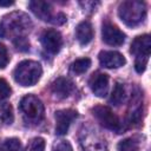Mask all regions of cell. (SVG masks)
Wrapping results in <instances>:
<instances>
[{
    "label": "cell",
    "mask_w": 151,
    "mask_h": 151,
    "mask_svg": "<svg viewBox=\"0 0 151 151\" xmlns=\"http://www.w3.org/2000/svg\"><path fill=\"white\" fill-rule=\"evenodd\" d=\"M29 8L31 11L41 20L44 21H48L52 22L55 19V15L52 14V6L50 2L46 1H40V0H35V1H31L29 2Z\"/></svg>",
    "instance_id": "obj_13"
},
{
    "label": "cell",
    "mask_w": 151,
    "mask_h": 151,
    "mask_svg": "<svg viewBox=\"0 0 151 151\" xmlns=\"http://www.w3.org/2000/svg\"><path fill=\"white\" fill-rule=\"evenodd\" d=\"M98 59L100 65L106 68H118L126 63L124 55L116 51H101L98 55Z\"/></svg>",
    "instance_id": "obj_11"
},
{
    "label": "cell",
    "mask_w": 151,
    "mask_h": 151,
    "mask_svg": "<svg viewBox=\"0 0 151 151\" xmlns=\"http://www.w3.org/2000/svg\"><path fill=\"white\" fill-rule=\"evenodd\" d=\"M80 144L84 151H107L105 138L92 127H83L80 131Z\"/></svg>",
    "instance_id": "obj_6"
},
{
    "label": "cell",
    "mask_w": 151,
    "mask_h": 151,
    "mask_svg": "<svg viewBox=\"0 0 151 151\" xmlns=\"http://www.w3.org/2000/svg\"><path fill=\"white\" fill-rule=\"evenodd\" d=\"M20 111L22 112V116L26 122L32 124H38L42 120L45 116V109L41 100L33 96L27 94L20 100Z\"/></svg>",
    "instance_id": "obj_5"
},
{
    "label": "cell",
    "mask_w": 151,
    "mask_h": 151,
    "mask_svg": "<svg viewBox=\"0 0 151 151\" xmlns=\"http://www.w3.org/2000/svg\"><path fill=\"white\" fill-rule=\"evenodd\" d=\"M119 18L127 26H137L144 21L146 17V6L143 1L129 0L120 4L118 9Z\"/></svg>",
    "instance_id": "obj_3"
},
{
    "label": "cell",
    "mask_w": 151,
    "mask_h": 151,
    "mask_svg": "<svg viewBox=\"0 0 151 151\" xmlns=\"http://www.w3.org/2000/svg\"><path fill=\"white\" fill-rule=\"evenodd\" d=\"M40 41L45 51L51 54H55L60 51L63 46V38L61 34L55 29H46L42 32L40 37Z\"/></svg>",
    "instance_id": "obj_8"
},
{
    "label": "cell",
    "mask_w": 151,
    "mask_h": 151,
    "mask_svg": "<svg viewBox=\"0 0 151 151\" xmlns=\"http://www.w3.org/2000/svg\"><path fill=\"white\" fill-rule=\"evenodd\" d=\"M55 133L59 136H64L67 133L71 123L77 118L78 113L74 110H59L55 112Z\"/></svg>",
    "instance_id": "obj_10"
},
{
    "label": "cell",
    "mask_w": 151,
    "mask_h": 151,
    "mask_svg": "<svg viewBox=\"0 0 151 151\" xmlns=\"http://www.w3.org/2000/svg\"><path fill=\"white\" fill-rule=\"evenodd\" d=\"M88 85L90 88L92 90V92L97 96V97H105L107 94V90H109V76L105 73H93L92 77L88 80Z\"/></svg>",
    "instance_id": "obj_12"
},
{
    "label": "cell",
    "mask_w": 151,
    "mask_h": 151,
    "mask_svg": "<svg viewBox=\"0 0 151 151\" xmlns=\"http://www.w3.org/2000/svg\"><path fill=\"white\" fill-rule=\"evenodd\" d=\"M13 44L17 47V50L20 51V52H26L29 48V42H28V40H27L26 37H20V38L14 39L13 40Z\"/></svg>",
    "instance_id": "obj_22"
},
{
    "label": "cell",
    "mask_w": 151,
    "mask_h": 151,
    "mask_svg": "<svg viewBox=\"0 0 151 151\" xmlns=\"http://www.w3.org/2000/svg\"><path fill=\"white\" fill-rule=\"evenodd\" d=\"M42 74L41 65L38 61L24 60L17 65L13 77L14 80L21 86H32L38 83Z\"/></svg>",
    "instance_id": "obj_2"
},
{
    "label": "cell",
    "mask_w": 151,
    "mask_h": 151,
    "mask_svg": "<svg viewBox=\"0 0 151 151\" xmlns=\"http://www.w3.org/2000/svg\"><path fill=\"white\" fill-rule=\"evenodd\" d=\"M32 28L31 18L24 12H13L5 15L0 22V37L6 39H17L25 37Z\"/></svg>",
    "instance_id": "obj_1"
},
{
    "label": "cell",
    "mask_w": 151,
    "mask_h": 151,
    "mask_svg": "<svg viewBox=\"0 0 151 151\" xmlns=\"http://www.w3.org/2000/svg\"><path fill=\"white\" fill-rule=\"evenodd\" d=\"M150 48H151V38L149 34H143L137 37L131 44L130 52L136 55L134 68L138 73L144 72L146 68L150 57Z\"/></svg>",
    "instance_id": "obj_4"
},
{
    "label": "cell",
    "mask_w": 151,
    "mask_h": 151,
    "mask_svg": "<svg viewBox=\"0 0 151 151\" xmlns=\"http://www.w3.org/2000/svg\"><path fill=\"white\" fill-rule=\"evenodd\" d=\"M1 119L6 124H12L13 123V109L9 104H4L1 106Z\"/></svg>",
    "instance_id": "obj_21"
},
{
    "label": "cell",
    "mask_w": 151,
    "mask_h": 151,
    "mask_svg": "<svg viewBox=\"0 0 151 151\" xmlns=\"http://www.w3.org/2000/svg\"><path fill=\"white\" fill-rule=\"evenodd\" d=\"M12 5H14L13 1H0V6H4V7H8Z\"/></svg>",
    "instance_id": "obj_27"
},
{
    "label": "cell",
    "mask_w": 151,
    "mask_h": 151,
    "mask_svg": "<svg viewBox=\"0 0 151 151\" xmlns=\"http://www.w3.org/2000/svg\"><path fill=\"white\" fill-rule=\"evenodd\" d=\"M118 151H139V142L134 138H126L119 142Z\"/></svg>",
    "instance_id": "obj_19"
},
{
    "label": "cell",
    "mask_w": 151,
    "mask_h": 151,
    "mask_svg": "<svg viewBox=\"0 0 151 151\" xmlns=\"http://www.w3.org/2000/svg\"><path fill=\"white\" fill-rule=\"evenodd\" d=\"M25 151H45V139L41 137H35L31 139Z\"/></svg>",
    "instance_id": "obj_20"
},
{
    "label": "cell",
    "mask_w": 151,
    "mask_h": 151,
    "mask_svg": "<svg viewBox=\"0 0 151 151\" xmlns=\"http://www.w3.org/2000/svg\"><path fill=\"white\" fill-rule=\"evenodd\" d=\"M11 92H12V88L8 85V83L5 79L0 78V101L8 98L11 96Z\"/></svg>",
    "instance_id": "obj_23"
},
{
    "label": "cell",
    "mask_w": 151,
    "mask_h": 151,
    "mask_svg": "<svg viewBox=\"0 0 151 151\" xmlns=\"http://www.w3.org/2000/svg\"><path fill=\"white\" fill-rule=\"evenodd\" d=\"M91 66V59L90 58H80L72 63L71 71L74 74H83L85 73Z\"/></svg>",
    "instance_id": "obj_17"
},
{
    "label": "cell",
    "mask_w": 151,
    "mask_h": 151,
    "mask_svg": "<svg viewBox=\"0 0 151 151\" xmlns=\"http://www.w3.org/2000/svg\"><path fill=\"white\" fill-rule=\"evenodd\" d=\"M125 98V88H124V85L120 84V83H117L113 87V91L111 93V97H110V103L118 106L123 103Z\"/></svg>",
    "instance_id": "obj_16"
},
{
    "label": "cell",
    "mask_w": 151,
    "mask_h": 151,
    "mask_svg": "<svg viewBox=\"0 0 151 151\" xmlns=\"http://www.w3.org/2000/svg\"><path fill=\"white\" fill-rule=\"evenodd\" d=\"M80 5L83 6L84 9H96V7L99 5V2H94V1H85V2H80Z\"/></svg>",
    "instance_id": "obj_26"
},
{
    "label": "cell",
    "mask_w": 151,
    "mask_h": 151,
    "mask_svg": "<svg viewBox=\"0 0 151 151\" xmlns=\"http://www.w3.org/2000/svg\"><path fill=\"white\" fill-rule=\"evenodd\" d=\"M92 114L98 120V123L100 125H103L104 127H106L111 131H114L117 133L122 132V130H123L122 122L107 106H103V105L94 106L92 109Z\"/></svg>",
    "instance_id": "obj_7"
},
{
    "label": "cell",
    "mask_w": 151,
    "mask_h": 151,
    "mask_svg": "<svg viewBox=\"0 0 151 151\" xmlns=\"http://www.w3.org/2000/svg\"><path fill=\"white\" fill-rule=\"evenodd\" d=\"M53 151H73L72 150V146L66 140H61L59 143H57L53 147Z\"/></svg>",
    "instance_id": "obj_25"
},
{
    "label": "cell",
    "mask_w": 151,
    "mask_h": 151,
    "mask_svg": "<svg viewBox=\"0 0 151 151\" xmlns=\"http://www.w3.org/2000/svg\"><path fill=\"white\" fill-rule=\"evenodd\" d=\"M76 38L79 41V44L83 46L87 45L92 40L93 28H92V25L90 24V21L85 20V21H81L80 24H78V26L76 28Z\"/></svg>",
    "instance_id": "obj_15"
},
{
    "label": "cell",
    "mask_w": 151,
    "mask_h": 151,
    "mask_svg": "<svg viewBox=\"0 0 151 151\" xmlns=\"http://www.w3.org/2000/svg\"><path fill=\"white\" fill-rule=\"evenodd\" d=\"M9 61V57H8V52L6 50V47L0 44V68H5L7 66Z\"/></svg>",
    "instance_id": "obj_24"
},
{
    "label": "cell",
    "mask_w": 151,
    "mask_h": 151,
    "mask_svg": "<svg viewBox=\"0 0 151 151\" xmlns=\"http://www.w3.org/2000/svg\"><path fill=\"white\" fill-rule=\"evenodd\" d=\"M20 140L18 138H5L0 140V151H19Z\"/></svg>",
    "instance_id": "obj_18"
},
{
    "label": "cell",
    "mask_w": 151,
    "mask_h": 151,
    "mask_svg": "<svg viewBox=\"0 0 151 151\" xmlns=\"http://www.w3.org/2000/svg\"><path fill=\"white\" fill-rule=\"evenodd\" d=\"M74 90V85L73 83L67 79V78H64V77H60V78H57L52 85H51V91L52 93L59 98V99H64L66 97H68L72 91Z\"/></svg>",
    "instance_id": "obj_14"
},
{
    "label": "cell",
    "mask_w": 151,
    "mask_h": 151,
    "mask_svg": "<svg viewBox=\"0 0 151 151\" xmlns=\"http://www.w3.org/2000/svg\"><path fill=\"white\" fill-rule=\"evenodd\" d=\"M103 41L110 46H120L125 41V34L114 25L105 22L101 28Z\"/></svg>",
    "instance_id": "obj_9"
}]
</instances>
